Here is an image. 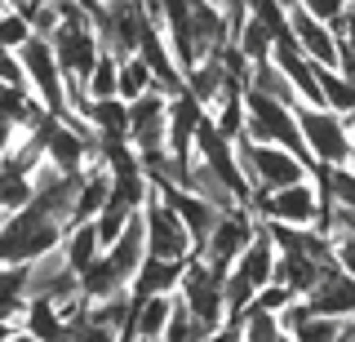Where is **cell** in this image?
Masks as SVG:
<instances>
[{
    "label": "cell",
    "mask_w": 355,
    "mask_h": 342,
    "mask_svg": "<svg viewBox=\"0 0 355 342\" xmlns=\"http://www.w3.org/2000/svg\"><path fill=\"white\" fill-rule=\"evenodd\" d=\"M297 138H302L306 164H351V116H338L329 107L293 103Z\"/></svg>",
    "instance_id": "cell-1"
},
{
    "label": "cell",
    "mask_w": 355,
    "mask_h": 342,
    "mask_svg": "<svg viewBox=\"0 0 355 342\" xmlns=\"http://www.w3.org/2000/svg\"><path fill=\"white\" fill-rule=\"evenodd\" d=\"M58 240H62V223L40 214L31 200L22 209L0 214V262H31L40 253L58 249Z\"/></svg>",
    "instance_id": "cell-2"
},
{
    "label": "cell",
    "mask_w": 355,
    "mask_h": 342,
    "mask_svg": "<svg viewBox=\"0 0 355 342\" xmlns=\"http://www.w3.org/2000/svg\"><path fill=\"white\" fill-rule=\"evenodd\" d=\"M222 271L227 267L191 253V258L182 262V275H178L173 293H178V302L187 307V316L196 320L200 338H214V329L222 325Z\"/></svg>",
    "instance_id": "cell-3"
},
{
    "label": "cell",
    "mask_w": 355,
    "mask_h": 342,
    "mask_svg": "<svg viewBox=\"0 0 355 342\" xmlns=\"http://www.w3.org/2000/svg\"><path fill=\"white\" fill-rule=\"evenodd\" d=\"M244 134L253 142H275V147H288L306 160L302 151V138H297V120H293V107L280 103L271 94H258V89H244Z\"/></svg>",
    "instance_id": "cell-4"
},
{
    "label": "cell",
    "mask_w": 355,
    "mask_h": 342,
    "mask_svg": "<svg viewBox=\"0 0 355 342\" xmlns=\"http://www.w3.org/2000/svg\"><path fill=\"white\" fill-rule=\"evenodd\" d=\"M18 53V67H22V85L40 98V107L49 116H62L67 112V98H62V67H58V53L44 36H27Z\"/></svg>",
    "instance_id": "cell-5"
},
{
    "label": "cell",
    "mask_w": 355,
    "mask_h": 342,
    "mask_svg": "<svg viewBox=\"0 0 355 342\" xmlns=\"http://www.w3.org/2000/svg\"><path fill=\"white\" fill-rule=\"evenodd\" d=\"M249 214L253 218H275V223H288V227H315V218H320V191H315V182H311V178L275 187V191H253Z\"/></svg>",
    "instance_id": "cell-6"
},
{
    "label": "cell",
    "mask_w": 355,
    "mask_h": 342,
    "mask_svg": "<svg viewBox=\"0 0 355 342\" xmlns=\"http://www.w3.org/2000/svg\"><path fill=\"white\" fill-rule=\"evenodd\" d=\"M142 236H147V253H151V258L187 262V258L196 253L191 236H187V227H182V218H178L155 191L142 200Z\"/></svg>",
    "instance_id": "cell-7"
},
{
    "label": "cell",
    "mask_w": 355,
    "mask_h": 342,
    "mask_svg": "<svg viewBox=\"0 0 355 342\" xmlns=\"http://www.w3.org/2000/svg\"><path fill=\"white\" fill-rule=\"evenodd\" d=\"M164 107H169V94H160L151 85V89H142L138 98L129 103V147L138 151V156H155V151H164Z\"/></svg>",
    "instance_id": "cell-8"
},
{
    "label": "cell",
    "mask_w": 355,
    "mask_h": 342,
    "mask_svg": "<svg viewBox=\"0 0 355 342\" xmlns=\"http://www.w3.org/2000/svg\"><path fill=\"white\" fill-rule=\"evenodd\" d=\"M253 223H258V218H253L244 205H236V209H222V214L214 218V227H209L205 245H200L196 253H200V258H209V262H218V267H231V262H236V253H240L244 245H249Z\"/></svg>",
    "instance_id": "cell-9"
},
{
    "label": "cell",
    "mask_w": 355,
    "mask_h": 342,
    "mask_svg": "<svg viewBox=\"0 0 355 342\" xmlns=\"http://www.w3.org/2000/svg\"><path fill=\"white\" fill-rule=\"evenodd\" d=\"M284 23H288V36H293V45L302 49L311 62H320V67H338V40H333L329 23L311 18L302 5L284 9Z\"/></svg>",
    "instance_id": "cell-10"
},
{
    "label": "cell",
    "mask_w": 355,
    "mask_h": 342,
    "mask_svg": "<svg viewBox=\"0 0 355 342\" xmlns=\"http://www.w3.org/2000/svg\"><path fill=\"white\" fill-rule=\"evenodd\" d=\"M155 196H160L164 205L173 209L178 218H182V227H187V236H191V245L200 249L205 245V236H209V227H214V218H218V209L205 200V196H196V191H187V187H178V182H155L151 187Z\"/></svg>",
    "instance_id": "cell-11"
},
{
    "label": "cell",
    "mask_w": 355,
    "mask_h": 342,
    "mask_svg": "<svg viewBox=\"0 0 355 342\" xmlns=\"http://www.w3.org/2000/svg\"><path fill=\"white\" fill-rule=\"evenodd\" d=\"M27 293H44V298H53V302L76 298V271H71V262L62 258V249H49V253H40V258L27 262Z\"/></svg>",
    "instance_id": "cell-12"
},
{
    "label": "cell",
    "mask_w": 355,
    "mask_h": 342,
    "mask_svg": "<svg viewBox=\"0 0 355 342\" xmlns=\"http://www.w3.org/2000/svg\"><path fill=\"white\" fill-rule=\"evenodd\" d=\"M187 31H191L196 58L218 53L222 45H231V27H227V18H222L218 0H187Z\"/></svg>",
    "instance_id": "cell-13"
},
{
    "label": "cell",
    "mask_w": 355,
    "mask_h": 342,
    "mask_svg": "<svg viewBox=\"0 0 355 342\" xmlns=\"http://www.w3.org/2000/svg\"><path fill=\"white\" fill-rule=\"evenodd\" d=\"M306 302H311V311H320V316H338V320L355 316V275L342 271V267H324L320 280L311 284Z\"/></svg>",
    "instance_id": "cell-14"
},
{
    "label": "cell",
    "mask_w": 355,
    "mask_h": 342,
    "mask_svg": "<svg viewBox=\"0 0 355 342\" xmlns=\"http://www.w3.org/2000/svg\"><path fill=\"white\" fill-rule=\"evenodd\" d=\"M333 267V262H320L311 249L302 245H288V249H275V271H271V280H280L288 293H297V298H306L311 293V284L320 280V271Z\"/></svg>",
    "instance_id": "cell-15"
},
{
    "label": "cell",
    "mask_w": 355,
    "mask_h": 342,
    "mask_svg": "<svg viewBox=\"0 0 355 342\" xmlns=\"http://www.w3.org/2000/svg\"><path fill=\"white\" fill-rule=\"evenodd\" d=\"M18 338H67V320L58 311V302L44 293H27V302H22V316H18Z\"/></svg>",
    "instance_id": "cell-16"
},
{
    "label": "cell",
    "mask_w": 355,
    "mask_h": 342,
    "mask_svg": "<svg viewBox=\"0 0 355 342\" xmlns=\"http://www.w3.org/2000/svg\"><path fill=\"white\" fill-rule=\"evenodd\" d=\"M169 311H173V293L133 298V307H129V325H125V338H142V342H155V338H164Z\"/></svg>",
    "instance_id": "cell-17"
},
{
    "label": "cell",
    "mask_w": 355,
    "mask_h": 342,
    "mask_svg": "<svg viewBox=\"0 0 355 342\" xmlns=\"http://www.w3.org/2000/svg\"><path fill=\"white\" fill-rule=\"evenodd\" d=\"M178 275H182V262H169V258H142L138 271L129 275V298H151V293H173L178 289Z\"/></svg>",
    "instance_id": "cell-18"
},
{
    "label": "cell",
    "mask_w": 355,
    "mask_h": 342,
    "mask_svg": "<svg viewBox=\"0 0 355 342\" xmlns=\"http://www.w3.org/2000/svg\"><path fill=\"white\" fill-rule=\"evenodd\" d=\"M89 120V129H94V142L103 138H125L129 134V103L125 98H89V107L80 112Z\"/></svg>",
    "instance_id": "cell-19"
},
{
    "label": "cell",
    "mask_w": 355,
    "mask_h": 342,
    "mask_svg": "<svg viewBox=\"0 0 355 342\" xmlns=\"http://www.w3.org/2000/svg\"><path fill=\"white\" fill-rule=\"evenodd\" d=\"M116 289H125V280H120L116 267H111L107 253H98L89 267L76 271V293H80L85 302H94V298H107V293H116Z\"/></svg>",
    "instance_id": "cell-20"
},
{
    "label": "cell",
    "mask_w": 355,
    "mask_h": 342,
    "mask_svg": "<svg viewBox=\"0 0 355 342\" xmlns=\"http://www.w3.org/2000/svg\"><path fill=\"white\" fill-rule=\"evenodd\" d=\"M58 249H62V258L71 262V271L89 267V262L103 253V245H98V231H94V218H89V223H67Z\"/></svg>",
    "instance_id": "cell-21"
},
{
    "label": "cell",
    "mask_w": 355,
    "mask_h": 342,
    "mask_svg": "<svg viewBox=\"0 0 355 342\" xmlns=\"http://www.w3.org/2000/svg\"><path fill=\"white\" fill-rule=\"evenodd\" d=\"M27 302V262H0V320L18 325Z\"/></svg>",
    "instance_id": "cell-22"
},
{
    "label": "cell",
    "mask_w": 355,
    "mask_h": 342,
    "mask_svg": "<svg viewBox=\"0 0 355 342\" xmlns=\"http://www.w3.org/2000/svg\"><path fill=\"white\" fill-rule=\"evenodd\" d=\"M315 85H320V103L338 116H351L355 112V89H351V76L338 71V67H320L315 62Z\"/></svg>",
    "instance_id": "cell-23"
},
{
    "label": "cell",
    "mask_w": 355,
    "mask_h": 342,
    "mask_svg": "<svg viewBox=\"0 0 355 342\" xmlns=\"http://www.w3.org/2000/svg\"><path fill=\"white\" fill-rule=\"evenodd\" d=\"M271 31H266L262 23H258V18H253V14H244V23L236 27V36H231V45H236L240 49V58L244 62H258V58H266V53H271Z\"/></svg>",
    "instance_id": "cell-24"
},
{
    "label": "cell",
    "mask_w": 355,
    "mask_h": 342,
    "mask_svg": "<svg viewBox=\"0 0 355 342\" xmlns=\"http://www.w3.org/2000/svg\"><path fill=\"white\" fill-rule=\"evenodd\" d=\"M142 89H151V71L147 62L138 58V53H125V58H116V98H125L133 103Z\"/></svg>",
    "instance_id": "cell-25"
},
{
    "label": "cell",
    "mask_w": 355,
    "mask_h": 342,
    "mask_svg": "<svg viewBox=\"0 0 355 342\" xmlns=\"http://www.w3.org/2000/svg\"><path fill=\"white\" fill-rule=\"evenodd\" d=\"M85 94L89 98H111L116 94V53L111 49H103L94 58V67H89V76H85Z\"/></svg>",
    "instance_id": "cell-26"
},
{
    "label": "cell",
    "mask_w": 355,
    "mask_h": 342,
    "mask_svg": "<svg viewBox=\"0 0 355 342\" xmlns=\"http://www.w3.org/2000/svg\"><path fill=\"white\" fill-rule=\"evenodd\" d=\"M244 338L249 342H275V338H284L280 334V316L275 311H262V307H244Z\"/></svg>",
    "instance_id": "cell-27"
},
{
    "label": "cell",
    "mask_w": 355,
    "mask_h": 342,
    "mask_svg": "<svg viewBox=\"0 0 355 342\" xmlns=\"http://www.w3.org/2000/svg\"><path fill=\"white\" fill-rule=\"evenodd\" d=\"M27 36H31L27 14H22L18 5H9V0H5V9H0V49H18Z\"/></svg>",
    "instance_id": "cell-28"
},
{
    "label": "cell",
    "mask_w": 355,
    "mask_h": 342,
    "mask_svg": "<svg viewBox=\"0 0 355 342\" xmlns=\"http://www.w3.org/2000/svg\"><path fill=\"white\" fill-rule=\"evenodd\" d=\"M164 338L169 342H196V320L187 316V307L178 302V293H173V311H169V325H164Z\"/></svg>",
    "instance_id": "cell-29"
},
{
    "label": "cell",
    "mask_w": 355,
    "mask_h": 342,
    "mask_svg": "<svg viewBox=\"0 0 355 342\" xmlns=\"http://www.w3.org/2000/svg\"><path fill=\"white\" fill-rule=\"evenodd\" d=\"M297 5H302L311 18H320V23H329V18L347 14V9H351V0H297Z\"/></svg>",
    "instance_id": "cell-30"
},
{
    "label": "cell",
    "mask_w": 355,
    "mask_h": 342,
    "mask_svg": "<svg viewBox=\"0 0 355 342\" xmlns=\"http://www.w3.org/2000/svg\"><path fill=\"white\" fill-rule=\"evenodd\" d=\"M14 138H18V125H14L9 116H0V151H5V147H9Z\"/></svg>",
    "instance_id": "cell-31"
},
{
    "label": "cell",
    "mask_w": 355,
    "mask_h": 342,
    "mask_svg": "<svg viewBox=\"0 0 355 342\" xmlns=\"http://www.w3.org/2000/svg\"><path fill=\"white\" fill-rule=\"evenodd\" d=\"M9 5H18V9H31V5H40V0H9Z\"/></svg>",
    "instance_id": "cell-32"
},
{
    "label": "cell",
    "mask_w": 355,
    "mask_h": 342,
    "mask_svg": "<svg viewBox=\"0 0 355 342\" xmlns=\"http://www.w3.org/2000/svg\"><path fill=\"white\" fill-rule=\"evenodd\" d=\"M0 9H5V0H0Z\"/></svg>",
    "instance_id": "cell-33"
}]
</instances>
